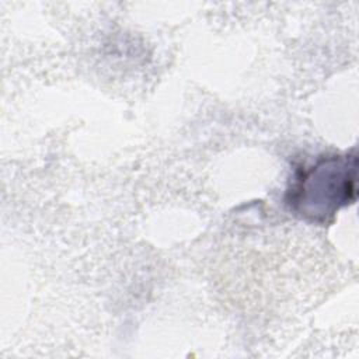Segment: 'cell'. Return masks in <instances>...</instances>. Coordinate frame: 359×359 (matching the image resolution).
Returning <instances> with one entry per match:
<instances>
[{
  "label": "cell",
  "instance_id": "cell-1",
  "mask_svg": "<svg viewBox=\"0 0 359 359\" xmlns=\"http://www.w3.org/2000/svg\"><path fill=\"white\" fill-rule=\"evenodd\" d=\"M356 198V156L327 154L296 168L285 202L296 216L327 223Z\"/></svg>",
  "mask_w": 359,
  "mask_h": 359
}]
</instances>
